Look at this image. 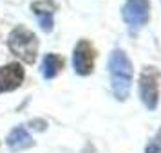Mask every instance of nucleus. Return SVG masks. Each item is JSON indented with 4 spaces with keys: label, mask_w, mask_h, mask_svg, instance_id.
I'll use <instances>...</instances> for the list:
<instances>
[{
    "label": "nucleus",
    "mask_w": 161,
    "mask_h": 153,
    "mask_svg": "<svg viewBox=\"0 0 161 153\" xmlns=\"http://www.w3.org/2000/svg\"><path fill=\"white\" fill-rule=\"evenodd\" d=\"M58 6L53 0H36L31 4V11L35 13L38 20V25L44 33H51L54 27V13Z\"/></svg>",
    "instance_id": "0eeeda50"
},
{
    "label": "nucleus",
    "mask_w": 161,
    "mask_h": 153,
    "mask_svg": "<svg viewBox=\"0 0 161 153\" xmlns=\"http://www.w3.org/2000/svg\"><path fill=\"white\" fill-rule=\"evenodd\" d=\"M64 58L56 54V52H49L45 54L44 59H42V65H40V72L45 79H54L60 74V70L64 69Z\"/></svg>",
    "instance_id": "1a4fd4ad"
},
{
    "label": "nucleus",
    "mask_w": 161,
    "mask_h": 153,
    "mask_svg": "<svg viewBox=\"0 0 161 153\" xmlns=\"http://www.w3.org/2000/svg\"><path fill=\"white\" fill-rule=\"evenodd\" d=\"M159 79L161 74L156 67H145L139 74V97L145 108L156 110L159 103Z\"/></svg>",
    "instance_id": "20e7f679"
},
{
    "label": "nucleus",
    "mask_w": 161,
    "mask_h": 153,
    "mask_svg": "<svg viewBox=\"0 0 161 153\" xmlns=\"http://www.w3.org/2000/svg\"><path fill=\"white\" fill-rule=\"evenodd\" d=\"M6 144L11 151H24L35 144L33 137L29 135V131L25 130V126H15L13 130L9 131L8 139H6Z\"/></svg>",
    "instance_id": "6e6552de"
},
{
    "label": "nucleus",
    "mask_w": 161,
    "mask_h": 153,
    "mask_svg": "<svg viewBox=\"0 0 161 153\" xmlns=\"http://www.w3.org/2000/svg\"><path fill=\"white\" fill-rule=\"evenodd\" d=\"M132 61L123 49H114L109 56V76L112 94L118 101H127L132 88Z\"/></svg>",
    "instance_id": "f257e3e1"
},
{
    "label": "nucleus",
    "mask_w": 161,
    "mask_h": 153,
    "mask_svg": "<svg viewBox=\"0 0 161 153\" xmlns=\"http://www.w3.org/2000/svg\"><path fill=\"white\" fill-rule=\"evenodd\" d=\"M38 36L31 29H27L25 25H18L9 33L8 36V49L11 51V54H15L16 58L24 61V63H35L38 56Z\"/></svg>",
    "instance_id": "f03ea898"
},
{
    "label": "nucleus",
    "mask_w": 161,
    "mask_h": 153,
    "mask_svg": "<svg viewBox=\"0 0 161 153\" xmlns=\"http://www.w3.org/2000/svg\"><path fill=\"white\" fill-rule=\"evenodd\" d=\"M145 153H161V128L158 130V133L148 140V144H147V148H145Z\"/></svg>",
    "instance_id": "9d476101"
},
{
    "label": "nucleus",
    "mask_w": 161,
    "mask_h": 153,
    "mask_svg": "<svg viewBox=\"0 0 161 153\" xmlns=\"http://www.w3.org/2000/svg\"><path fill=\"white\" fill-rule=\"evenodd\" d=\"M25 72L20 63H8L0 67V94L13 92L22 85Z\"/></svg>",
    "instance_id": "423d86ee"
},
{
    "label": "nucleus",
    "mask_w": 161,
    "mask_h": 153,
    "mask_svg": "<svg viewBox=\"0 0 161 153\" xmlns=\"http://www.w3.org/2000/svg\"><path fill=\"white\" fill-rule=\"evenodd\" d=\"M94 59H96V49L89 40L81 38L74 45L73 51V67L78 76H89L94 70Z\"/></svg>",
    "instance_id": "39448f33"
},
{
    "label": "nucleus",
    "mask_w": 161,
    "mask_h": 153,
    "mask_svg": "<svg viewBox=\"0 0 161 153\" xmlns=\"http://www.w3.org/2000/svg\"><path fill=\"white\" fill-rule=\"evenodd\" d=\"M123 22L130 34H138L150 20V0H127L121 8Z\"/></svg>",
    "instance_id": "7ed1b4c3"
}]
</instances>
